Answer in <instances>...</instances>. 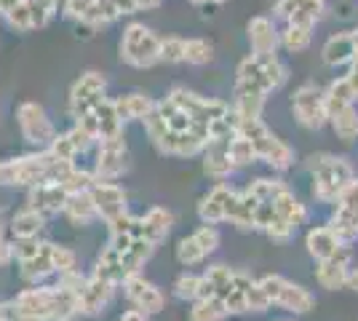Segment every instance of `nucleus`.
Here are the masks:
<instances>
[{"label": "nucleus", "instance_id": "nucleus-36", "mask_svg": "<svg viewBox=\"0 0 358 321\" xmlns=\"http://www.w3.org/2000/svg\"><path fill=\"white\" fill-rule=\"evenodd\" d=\"M257 209H259V199H254L252 193H238V204L236 212L230 217L233 225H238L241 230H254L257 228Z\"/></svg>", "mask_w": 358, "mask_h": 321}, {"label": "nucleus", "instance_id": "nucleus-27", "mask_svg": "<svg viewBox=\"0 0 358 321\" xmlns=\"http://www.w3.org/2000/svg\"><path fill=\"white\" fill-rule=\"evenodd\" d=\"M265 97L268 94L257 86H249V83H238L236 80V113L241 118H259L262 113V105H265Z\"/></svg>", "mask_w": 358, "mask_h": 321}, {"label": "nucleus", "instance_id": "nucleus-32", "mask_svg": "<svg viewBox=\"0 0 358 321\" xmlns=\"http://www.w3.org/2000/svg\"><path fill=\"white\" fill-rule=\"evenodd\" d=\"M145 129H148V137L152 139V145L161 150V153L171 155L174 150V137H177V131H171L166 121L158 115V110H152L148 118H145Z\"/></svg>", "mask_w": 358, "mask_h": 321}, {"label": "nucleus", "instance_id": "nucleus-34", "mask_svg": "<svg viewBox=\"0 0 358 321\" xmlns=\"http://www.w3.org/2000/svg\"><path fill=\"white\" fill-rule=\"evenodd\" d=\"M45 225V217L32 209H24L19 212L11 220V233L16 236V241H27V238H38V233L43 230Z\"/></svg>", "mask_w": 358, "mask_h": 321}, {"label": "nucleus", "instance_id": "nucleus-21", "mask_svg": "<svg viewBox=\"0 0 358 321\" xmlns=\"http://www.w3.org/2000/svg\"><path fill=\"white\" fill-rule=\"evenodd\" d=\"M305 246H308V252H310L318 262L331 260V257H337V255L348 252V246L337 238V233L329 228V225H321V228L310 230L308 238H305Z\"/></svg>", "mask_w": 358, "mask_h": 321}, {"label": "nucleus", "instance_id": "nucleus-14", "mask_svg": "<svg viewBox=\"0 0 358 321\" xmlns=\"http://www.w3.org/2000/svg\"><path fill=\"white\" fill-rule=\"evenodd\" d=\"M220 246V233L214 225H203V228H198L193 236H187V238H182L177 244V260L182 265H198V262H203L209 257L211 252Z\"/></svg>", "mask_w": 358, "mask_h": 321}, {"label": "nucleus", "instance_id": "nucleus-37", "mask_svg": "<svg viewBox=\"0 0 358 321\" xmlns=\"http://www.w3.org/2000/svg\"><path fill=\"white\" fill-rule=\"evenodd\" d=\"M155 110H158V115L166 121V126L171 129V131H177V134H182V131H190V126H193V118L182 110V107L177 105V102H171L169 97H166L164 102H158L155 105Z\"/></svg>", "mask_w": 358, "mask_h": 321}, {"label": "nucleus", "instance_id": "nucleus-49", "mask_svg": "<svg viewBox=\"0 0 358 321\" xmlns=\"http://www.w3.org/2000/svg\"><path fill=\"white\" fill-rule=\"evenodd\" d=\"M54 265H57V273H70L75 271V252L67 246H54Z\"/></svg>", "mask_w": 358, "mask_h": 321}, {"label": "nucleus", "instance_id": "nucleus-25", "mask_svg": "<svg viewBox=\"0 0 358 321\" xmlns=\"http://www.w3.org/2000/svg\"><path fill=\"white\" fill-rule=\"evenodd\" d=\"M324 62L331 64V67H340V64H348V62L356 59V38L353 32H337L331 35L327 43H324Z\"/></svg>", "mask_w": 358, "mask_h": 321}, {"label": "nucleus", "instance_id": "nucleus-7", "mask_svg": "<svg viewBox=\"0 0 358 321\" xmlns=\"http://www.w3.org/2000/svg\"><path fill=\"white\" fill-rule=\"evenodd\" d=\"M286 80V67L275 57H246L238 64V83H249L257 86L265 94H270L273 89L284 86Z\"/></svg>", "mask_w": 358, "mask_h": 321}, {"label": "nucleus", "instance_id": "nucleus-51", "mask_svg": "<svg viewBox=\"0 0 358 321\" xmlns=\"http://www.w3.org/2000/svg\"><path fill=\"white\" fill-rule=\"evenodd\" d=\"M70 139H73L75 150H78V153H83V150H89L91 145H94V139L96 137H91L89 131H83L80 126H75L73 131H70Z\"/></svg>", "mask_w": 358, "mask_h": 321}, {"label": "nucleus", "instance_id": "nucleus-16", "mask_svg": "<svg viewBox=\"0 0 358 321\" xmlns=\"http://www.w3.org/2000/svg\"><path fill=\"white\" fill-rule=\"evenodd\" d=\"M123 290H126V297L131 300V306L136 311H142V313H161L166 306V297L164 292L158 290L152 281L148 278H142V276L136 273L131 278H126L123 281Z\"/></svg>", "mask_w": 358, "mask_h": 321}, {"label": "nucleus", "instance_id": "nucleus-6", "mask_svg": "<svg viewBox=\"0 0 358 321\" xmlns=\"http://www.w3.org/2000/svg\"><path fill=\"white\" fill-rule=\"evenodd\" d=\"M259 287L268 294L270 306H281L292 313H310L315 308L313 294L284 276H265V278H259Z\"/></svg>", "mask_w": 358, "mask_h": 321}, {"label": "nucleus", "instance_id": "nucleus-28", "mask_svg": "<svg viewBox=\"0 0 358 321\" xmlns=\"http://www.w3.org/2000/svg\"><path fill=\"white\" fill-rule=\"evenodd\" d=\"M115 110H118V118L123 123L126 121H145L150 113L155 110V102L145 97V94H126L115 99Z\"/></svg>", "mask_w": 358, "mask_h": 321}, {"label": "nucleus", "instance_id": "nucleus-33", "mask_svg": "<svg viewBox=\"0 0 358 321\" xmlns=\"http://www.w3.org/2000/svg\"><path fill=\"white\" fill-rule=\"evenodd\" d=\"M94 115H96V123H99V142H102V139L123 137V121L118 118L115 102L105 99L102 105L94 110Z\"/></svg>", "mask_w": 358, "mask_h": 321}, {"label": "nucleus", "instance_id": "nucleus-59", "mask_svg": "<svg viewBox=\"0 0 358 321\" xmlns=\"http://www.w3.org/2000/svg\"><path fill=\"white\" fill-rule=\"evenodd\" d=\"M24 321H43V319H38V316H24Z\"/></svg>", "mask_w": 358, "mask_h": 321}, {"label": "nucleus", "instance_id": "nucleus-48", "mask_svg": "<svg viewBox=\"0 0 358 321\" xmlns=\"http://www.w3.org/2000/svg\"><path fill=\"white\" fill-rule=\"evenodd\" d=\"M294 230H297L294 225H289L284 217H278V214H275V217H273V220L268 222L265 233H268L273 241H289V238L294 236Z\"/></svg>", "mask_w": 358, "mask_h": 321}, {"label": "nucleus", "instance_id": "nucleus-57", "mask_svg": "<svg viewBox=\"0 0 358 321\" xmlns=\"http://www.w3.org/2000/svg\"><path fill=\"white\" fill-rule=\"evenodd\" d=\"M348 290H353V292H358V268H353L350 273H348V284H345Z\"/></svg>", "mask_w": 358, "mask_h": 321}, {"label": "nucleus", "instance_id": "nucleus-5", "mask_svg": "<svg viewBox=\"0 0 358 321\" xmlns=\"http://www.w3.org/2000/svg\"><path fill=\"white\" fill-rule=\"evenodd\" d=\"M120 59L134 67H150L161 59V38L145 24H129L120 38Z\"/></svg>", "mask_w": 358, "mask_h": 321}, {"label": "nucleus", "instance_id": "nucleus-45", "mask_svg": "<svg viewBox=\"0 0 358 321\" xmlns=\"http://www.w3.org/2000/svg\"><path fill=\"white\" fill-rule=\"evenodd\" d=\"M6 19H8V24H11L14 30H19V32L32 30V14H30V6H27V0H22L19 6H14V8L6 14Z\"/></svg>", "mask_w": 358, "mask_h": 321}, {"label": "nucleus", "instance_id": "nucleus-23", "mask_svg": "<svg viewBox=\"0 0 358 321\" xmlns=\"http://www.w3.org/2000/svg\"><path fill=\"white\" fill-rule=\"evenodd\" d=\"M54 246L57 244L41 241L38 252L32 255L30 260L19 262V265H22V278H24V281L38 284V281H43L45 276L57 273V265H54Z\"/></svg>", "mask_w": 358, "mask_h": 321}, {"label": "nucleus", "instance_id": "nucleus-17", "mask_svg": "<svg viewBox=\"0 0 358 321\" xmlns=\"http://www.w3.org/2000/svg\"><path fill=\"white\" fill-rule=\"evenodd\" d=\"M278 16L289 19V24L313 27L321 16L327 14V0H278Z\"/></svg>", "mask_w": 358, "mask_h": 321}, {"label": "nucleus", "instance_id": "nucleus-35", "mask_svg": "<svg viewBox=\"0 0 358 321\" xmlns=\"http://www.w3.org/2000/svg\"><path fill=\"white\" fill-rule=\"evenodd\" d=\"M203 169H206L209 177H217V180H222V177H227L233 171L230 155H227V142H211L206 161H203Z\"/></svg>", "mask_w": 358, "mask_h": 321}, {"label": "nucleus", "instance_id": "nucleus-55", "mask_svg": "<svg viewBox=\"0 0 358 321\" xmlns=\"http://www.w3.org/2000/svg\"><path fill=\"white\" fill-rule=\"evenodd\" d=\"M348 83H350V89L356 92V97H358V62H350V73H348Z\"/></svg>", "mask_w": 358, "mask_h": 321}, {"label": "nucleus", "instance_id": "nucleus-1", "mask_svg": "<svg viewBox=\"0 0 358 321\" xmlns=\"http://www.w3.org/2000/svg\"><path fill=\"white\" fill-rule=\"evenodd\" d=\"M80 294L67 287H32L14 297L22 316H38L43 321H73L80 313Z\"/></svg>", "mask_w": 358, "mask_h": 321}, {"label": "nucleus", "instance_id": "nucleus-10", "mask_svg": "<svg viewBox=\"0 0 358 321\" xmlns=\"http://www.w3.org/2000/svg\"><path fill=\"white\" fill-rule=\"evenodd\" d=\"M16 118H19V129H22V134L27 142L32 145H51L54 142V126L48 121V115H45V110L38 102H22L19 110H16Z\"/></svg>", "mask_w": 358, "mask_h": 321}, {"label": "nucleus", "instance_id": "nucleus-26", "mask_svg": "<svg viewBox=\"0 0 358 321\" xmlns=\"http://www.w3.org/2000/svg\"><path fill=\"white\" fill-rule=\"evenodd\" d=\"M174 225V217L169 209L164 206H152L145 217H142V238H148L150 244H161L166 236H169V230Z\"/></svg>", "mask_w": 358, "mask_h": 321}, {"label": "nucleus", "instance_id": "nucleus-41", "mask_svg": "<svg viewBox=\"0 0 358 321\" xmlns=\"http://www.w3.org/2000/svg\"><path fill=\"white\" fill-rule=\"evenodd\" d=\"M201 290H203V276H195V273H185L179 276L174 281V294L179 300H201Z\"/></svg>", "mask_w": 358, "mask_h": 321}, {"label": "nucleus", "instance_id": "nucleus-24", "mask_svg": "<svg viewBox=\"0 0 358 321\" xmlns=\"http://www.w3.org/2000/svg\"><path fill=\"white\" fill-rule=\"evenodd\" d=\"M348 252L343 255H337V257H331V260H321L318 262V268H315V281L329 292H337L343 290L345 284H348Z\"/></svg>", "mask_w": 358, "mask_h": 321}, {"label": "nucleus", "instance_id": "nucleus-31", "mask_svg": "<svg viewBox=\"0 0 358 321\" xmlns=\"http://www.w3.org/2000/svg\"><path fill=\"white\" fill-rule=\"evenodd\" d=\"M273 209H275V214L278 217H284L289 225H302L305 222V217H308V209H305V204H299L297 196L286 187V190H281L275 199H273Z\"/></svg>", "mask_w": 358, "mask_h": 321}, {"label": "nucleus", "instance_id": "nucleus-4", "mask_svg": "<svg viewBox=\"0 0 358 321\" xmlns=\"http://www.w3.org/2000/svg\"><path fill=\"white\" fill-rule=\"evenodd\" d=\"M54 155L38 153L24 155V158H11V161H0V185H22V187H35L41 183L51 180V166H54Z\"/></svg>", "mask_w": 358, "mask_h": 321}, {"label": "nucleus", "instance_id": "nucleus-11", "mask_svg": "<svg viewBox=\"0 0 358 321\" xmlns=\"http://www.w3.org/2000/svg\"><path fill=\"white\" fill-rule=\"evenodd\" d=\"M126 169H129V148H126L123 137L102 139L99 142V153H96V171H94V177L99 183H110V180L120 177Z\"/></svg>", "mask_w": 358, "mask_h": 321}, {"label": "nucleus", "instance_id": "nucleus-2", "mask_svg": "<svg viewBox=\"0 0 358 321\" xmlns=\"http://www.w3.org/2000/svg\"><path fill=\"white\" fill-rule=\"evenodd\" d=\"M310 171H313V196L324 204H334L345 185L353 180V166L337 155H313Z\"/></svg>", "mask_w": 358, "mask_h": 321}, {"label": "nucleus", "instance_id": "nucleus-43", "mask_svg": "<svg viewBox=\"0 0 358 321\" xmlns=\"http://www.w3.org/2000/svg\"><path fill=\"white\" fill-rule=\"evenodd\" d=\"M310 32L313 27H297V24H289L284 32H281V43H284L289 51H305L310 46Z\"/></svg>", "mask_w": 358, "mask_h": 321}, {"label": "nucleus", "instance_id": "nucleus-38", "mask_svg": "<svg viewBox=\"0 0 358 321\" xmlns=\"http://www.w3.org/2000/svg\"><path fill=\"white\" fill-rule=\"evenodd\" d=\"M331 129H334V134L345 142H353L358 139V110L356 107H345L340 113H334L331 118Z\"/></svg>", "mask_w": 358, "mask_h": 321}, {"label": "nucleus", "instance_id": "nucleus-60", "mask_svg": "<svg viewBox=\"0 0 358 321\" xmlns=\"http://www.w3.org/2000/svg\"><path fill=\"white\" fill-rule=\"evenodd\" d=\"M190 3H195V6H201V3H211V0H190Z\"/></svg>", "mask_w": 358, "mask_h": 321}, {"label": "nucleus", "instance_id": "nucleus-58", "mask_svg": "<svg viewBox=\"0 0 358 321\" xmlns=\"http://www.w3.org/2000/svg\"><path fill=\"white\" fill-rule=\"evenodd\" d=\"M158 3H161V0H136V8L150 11V8H158Z\"/></svg>", "mask_w": 358, "mask_h": 321}, {"label": "nucleus", "instance_id": "nucleus-44", "mask_svg": "<svg viewBox=\"0 0 358 321\" xmlns=\"http://www.w3.org/2000/svg\"><path fill=\"white\" fill-rule=\"evenodd\" d=\"M249 193H252L254 199L259 201H273L281 190H286V185L281 183V180H257V183H252L249 187H246Z\"/></svg>", "mask_w": 358, "mask_h": 321}, {"label": "nucleus", "instance_id": "nucleus-56", "mask_svg": "<svg viewBox=\"0 0 358 321\" xmlns=\"http://www.w3.org/2000/svg\"><path fill=\"white\" fill-rule=\"evenodd\" d=\"M118 321H148V313H142V311H129V313H123Z\"/></svg>", "mask_w": 358, "mask_h": 321}, {"label": "nucleus", "instance_id": "nucleus-8", "mask_svg": "<svg viewBox=\"0 0 358 321\" xmlns=\"http://www.w3.org/2000/svg\"><path fill=\"white\" fill-rule=\"evenodd\" d=\"M334 204H337V209H334V217H331L329 228L334 230L337 238L348 246L353 238H358V180L356 177L345 185L343 193L337 196Z\"/></svg>", "mask_w": 358, "mask_h": 321}, {"label": "nucleus", "instance_id": "nucleus-46", "mask_svg": "<svg viewBox=\"0 0 358 321\" xmlns=\"http://www.w3.org/2000/svg\"><path fill=\"white\" fill-rule=\"evenodd\" d=\"M48 153L54 155L57 161L73 164V158L78 155V150H75V145H73V139H70V134H62V137H54V142L48 145Z\"/></svg>", "mask_w": 358, "mask_h": 321}, {"label": "nucleus", "instance_id": "nucleus-52", "mask_svg": "<svg viewBox=\"0 0 358 321\" xmlns=\"http://www.w3.org/2000/svg\"><path fill=\"white\" fill-rule=\"evenodd\" d=\"M11 257H14V246L6 241V236H3V222H0V268L8 265Z\"/></svg>", "mask_w": 358, "mask_h": 321}, {"label": "nucleus", "instance_id": "nucleus-18", "mask_svg": "<svg viewBox=\"0 0 358 321\" xmlns=\"http://www.w3.org/2000/svg\"><path fill=\"white\" fill-rule=\"evenodd\" d=\"M91 199L96 204V212L105 222L118 220L120 214H126V193L115 183H99L91 187Z\"/></svg>", "mask_w": 358, "mask_h": 321}, {"label": "nucleus", "instance_id": "nucleus-54", "mask_svg": "<svg viewBox=\"0 0 358 321\" xmlns=\"http://www.w3.org/2000/svg\"><path fill=\"white\" fill-rule=\"evenodd\" d=\"M115 8H118V14H134L136 11V0H110Z\"/></svg>", "mask_w": 358, "mask_h": 321}, {"label": "nucleus", "instance_id": "nucleus-53", "mask_svg": "<svg viewBox=\"0 0 358 321\" xmlns=\"http://www.w3.org/2000/svg\"><path fill=\"white\" fill-rule=\"evenodd\" d=\"M0 321H24V316L16 311V306H14V300L11 303H3L0 306Z\"/></svg>", "mask_w": 358, "mask_h": 321}, {"label": "nucleus", "instance_id": "nucleus-39", "mask_svg": "<svg viewBox=\"0 0 358 321\" xmlns=\"http://www.w3.org/2000/svg\"><path fill=\"white\" fill-rule=\"evenodd\" d=\"M227 155H230L233 166H249V164L257 161V150H254L252 139L241 137V134H236L227 142Z\"/></svg>", "mask_w": 358, "mask_h": 321}, {"label": "nucleus", "instance_id": "nucleus-19", "mask_svg": "<svg viewBox=\"0 0 358 321\" xmlns=\"http://www.w3.org/2000/svg\"><path fill=\"white\" fill-rule=\"evenodd\" d=\"M70 199V193H67V187L59 183H41L35 185L30 190V209L38 214H57V212H64V204Z\"/></svg>", "mask_w": 358, "mask_h": 321}, {"label": "nucleus", "instance_id": "nucleus-42", "mask_svg": "<svg viewBox=\"0 0 358 321\" xmlns=\"http://www.w3.org/2000/svg\"><path fill=\"white\" fill-rule=\"evenodd\" d=\"M214 59V46L203 38H193L185 43V62L190 64H209Z\"/></svg>", "mask_w": 358, "mask_h": 321}, {"label": "nucleus", "instance_id": "nucleus-47", "mask_svg": "<svg viewBox=\"0 0 358 321\" xmlns=\"http://www.w3.org/2000/svg\"><path fill=\"white\" fill-rule=\"evenodd\" d=\"M185 43L182 38H166L161 41V62H169V64H177V62H185Z\"/></svg>", "mask_w": 358, "mask_h": 321}, {"label": "nucleus", "instance_id": "nucleus-3", "mask_svg": "<svg viewBox=\"0 0 358 321\" xmlns=\"http://www.w3.org/2000/svg\"><path fill=\"white\" fill-rule=\"evenodd\" d=\"M238 134L246 139H252L254 150H257V158L268 161L273 169H289L294 164V150L286 145L284 139L270 134L268 126L259 121V118H241Z\"/></svg>", "mask_w": 358, "mask_h": 321}, {"label": "nucleus", "instance_id": "nucleus-40", "mask_svg": "<svg viewBox=\"0 0 358 321\" xmlns=\"http://www.w3.org/2000/svg\"><path fill=\"white\" fill-rule=\"evenodd\" d=\"M224 316H227V311L217 297L195 300L193 311H190V321H222Z\"/></svg>", "mask_w": 358, "mask_h": 321}, {"label": "nucleus", "instance_id": "nucleus-13", "mask_svg": "<svg viewBox=\"0 0 358 321\" xmlns=\"http://www.w3.org/2000/svg\"><path fill=\"white\" fill-rule=\"evenodd\" d=\"M292 107H294V115L302 126L308 129H321L324 123L329 121L327 115V105H324V92L318 86H302L294 92V99H292Z\"/></svg>", "mask_w": 358, "mask_h": 321}, {"label": "nucleus", "instance_id": "nucleus-20", "mask_svg": "<svg viewBox=\"0 0 358 321\" xmlns=\"http://www.w3.org/2000/svg\"><path fill=\"white\" fill-rule=\"evenodd\" d=\"M113 290H115V284L113 281H107V278H99V276H91L86 278V284H83V290H80V313L83 316H96V313H102V308L110 303V297H113Z\"/></svg>", "mask_w": 358, "mask_h": 321}, {"label": "nucleus", "instance_id": "nucleus-12", "mask_svg": "<svg viewBox=\"0 0 358 321\" xmlns=\"http://www.w3.org/2000/svg\"><path fill=\"white\" fill-rule=\"evenodd\" d=\"M169 99L177 102L193 121L201 123H211L214 118H222L224 113L230 110V105L222 102V99H209V97H201V94L187 92V89H174Z\"/></svg>", "mask_w": 358, "mask_h": 321}, {"label": "nucleus", "instance_id": "nucleus-22", "mask_svg": "<svg viewBox=\"0 0 358 321\" xmlns=\"http://www.w3.org/2000/svg\"><path fill=\"white\" fill-rule=\"evenodd\" d=\"M249 43H252L254 57H273L275 54L278 32L268 16H257L249 22Z\"/></svg>", "mask_w": 358, "mask_h": 321}, {"label": "nucleus", "instance_id": "nucleus-50", "mask_svg": "<svg viewBox=\"0 0 358 321\" xmlns=\"http://www.w3.org/2000/svg\"><path fill=\"white\" fill-rule=\"evenodd\" d=\"M38 246H41V241H38V238H27V241H16V246H14V257H16L19 262L30 260L32 255L38 252Z\"/></svg>", "mask_w": 358, "mask_h": 321}, {"label": "nucleus", "instance_id": "nucleus-15", "mask_svg": "<svg viewBox=\"0 0 358 321\" xmlns=\"http://www.w3.org/2000/svg\"><path fill=\"white\" fill-rule=\"evenodd\" d=\"M236 204H238V193L230 190L227 185H217V187H211L209 193L201 199V204H198V217L206 225H217V222L233 217Z\"/></svg>", "mask_w": 358, "mask_h": 321}, {"label": "nucleus", "instance_id": "nucleus-9", "mask_svg": "<svg viewBox=\"0 0 358 321\" xmlns=\"http://www.w3.org/2000/svg\"><path fill=\"white\" fill-rule=\"evenodd\" d=\"M105 89L107 80L99 73H83L75 80L73 92H70V110L75 118L91 115L96 107L105 102Z\"/></svg>", "mask_w": 358, "mask_h": 321}, {"label": "nucleus", "instance_id": "nucleus-61", "mask_svg": "<svg viewBox=\"0 0 358 321\" xmlns=\"http://www.w3.org/2000/svg\"><path fill=\"white\" fill-rule=\"evenodd\" d=\"M281 321H286V319H281Z\"/></svg>", "mask_w": 358, "mask_h": 321}, {"label": "nucleus", "instance_id": "nucleus-30", "mask_svg": "<svg viewBox=\"0 0 358 321\" xmlns=\"http://www.w3.org/2000/svg\"><path fill=\"white\" fill-rule=\"evenodd\" d=\"M356 102V92L350 89L348 78H337L329 83V89L324 92V105H327V115L331 118L334 113H340L345 107H353Z\"/></svg>", "mask_w": 358, "mask_h": 321}, {"label": "nucleus", "instance_id": "nucleus-29", "mask_svg": "<svg viewBox=\"0 0 358 321\" xmlns=\"http://www.w3.org/2000/svg\"><path fill=\"white\" fill-rule=\"evenodd\" d=\"M64 214H67V220L75 222V225H89V222H94L99 217V212H96V204L91 199V190L70 193V199L64 204Z\"/></svg>", "mask_w": 358, "mask_h": 321}]
</instances>
